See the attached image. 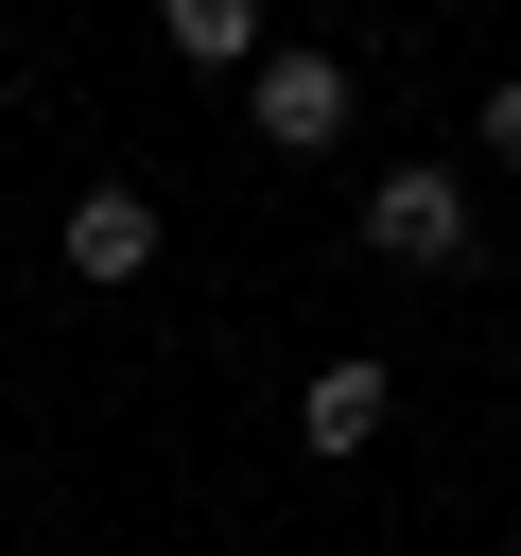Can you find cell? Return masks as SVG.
Listing matches in <instances>:
<instances>
[{
	"label": "cell",
	"instance_id": "1",
	"mask_svg": "<svg viewBox=\"0 0 521 556\" xmlns=\"http://www.w3.org/2000/svg\"><path fill=\"white\" fill-rule=\"evenodd\" d=\"M365 261H399V278H452V261H469V174H452V156H399V174L365 191Z\"/></svg>",
	"mask_w": 521,
	"mask_h": 556
},
{
	"label": "cell",
	"instance_id": "4",
	"mask_svg": "<svg viewBox=\"0 0 521 556\" xmlns=\"http://www.w3.org/2000/svg\"><path fill=\"white\" fill-rule=\"evenodd\" d=\"M382 417H399V382H382L365 348H330V365L295 382V452H330V469H347V452H382Z\"/></svg>",
	"mask_w": 521,
	"mask_h": 556
},
{
	"label": "cell",
	"instance_id": "3",
	"mask_svg": "<svg viewBox=\"0 0 521 556\" xmlns=\"http://www.w3.org/2000/svg\"><path fill=\"white\" fill-rule=\"evenodd\" d=\"M69 278H87V295L156 278V191H139V174H87V191H69Z\"/></svg>",
	"mask_w": 521,
	"mask_h": 556
},
{
	"label": "cell",
	"instance_id": "5",
	"mask_svg": "<svg viewBox=\"0 0 521 556\" xmlns=\"http://www.w3.org/2000/svg\"><path fill=\"white\" fill-rule=\"evenodd\" d=\"M156 35H174V70H260V52H278L260 0H156Z\"/></svg>",
	"mask_w": 521,
	"mask_h": 556
},
{
	"label": "cell",
	"instance_id": "6",
	"mask_svg": "<svg viewBox=\"0 0 521 556\" xmlns=\"http://www.w3.org/2000/svg\"><path fill=\"white\" fill-rule=\"evenodd\" d=\"M469 139H486V156H504V174H521V70H504V87H486V122H469Z\"/></svg>",
	"mask_w": 521,
	"mask_h": 556
},
{
	"label": "cell",
	"instance_id": "2",
	"mask_svg": "<svg viewBox=\"0 0 521 556\" xmlns=\"http://www.w3.org/2000/svg\"><path fill=\"white\" fill-rule=\"evenodd\" d=\"M243 122H260V156H330V139H347V52L278 35V52L243 70Z\"/></svg>",
	"mask_w": 521,
	"mask_h": 556
}]
</instances>
